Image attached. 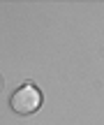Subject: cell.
<instances>
[{
	"label": "cell",
	"mask_w": 104,
	"mask_h": 125,
	"mask_svg": "<svg viewBox=\"0 0 104 125\" xmlns=\"http://www.w3.org/2000/svg\"><path fill=\"white\" fill-rule=\"evenodd\" d=\"M9 104H12V109L16 114H21V116H30V114H35L37 109L42 107V90L37 88L35 83H23L21 88L12 95Z\"/></svg>",
	"instance_id": "1"
},
{
	"label": "cell",
	"mask_w": 104,
	"mask_h": 125,
	"mask_svg": "<svg viewBox=\"0 0 104 125\" xmlns=\"http://www.w3.org/2000/svg\"><path fill=\"white\" fill-rule=\"evenodd\" d=\"M0 86H2V79H0Z\"/></svg>",
	"instance_id": "2"
}]
</instances>
